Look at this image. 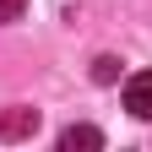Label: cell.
<instances>
[{"label": "cell", "mask_w": 152, "mask_h": 152, "mask_svg": "<svg viewBox=\"0 0 152 152\" xmlns=\"http://www.w3.org/2000/svg\"><path fill=\"white\" fill-rule=\"evenodd\" d=\"M33 130H38V109H22V103H16V109L0 114V141H27Z\"/></svg>", "instance_id": "obj_1"}, {"label": "cell", "mask_w": 152, "mask_h": 152, "mask_svg": "<svg viewBox=\"0 0 152 152\" xmlns=\"http://www.w3.org/2000/svg\"><path fill=\"white\" fill-rule=\"evenodd\" d=\"M125 109L136 114V120H152V71H136L125 82Z\"/></svg>", "instance_id": "obj_2"}, {"label": "cell", "mask_w": 152, "mask_h": 152, "mask_svg": "<svg viewBox=\"0 0 152 152\" xmlns=\"http://www.w3.org/2000/svg\"><path fill=\"white\" fill-rule=\"evenodd\" d=\"M60 147H65V152H76V147L92 152V147H103V130H92V125H65V130H60Z\"/></svg>", "instance_id": "obj_3"}, {"label": "cell", "mask_w": 152, "mask_h": 152, "mask_svg": "<svg viewBox=\"0 0 152 152\" xmlns=\"http://www.w3.org/2000/svg\"><path fill=\"white\" fill-rule=\"evenodd\" d=\"M92 76H98V82H114V76H120V60H114V54H103V60L92 65Z\"/></svg>", "instance_id": "obj_4"}, {"label": "cell", "mask_w": 152, "mask_h": 152, "mask_svg": "<svg viewBox=\"0 0 152 152\" xmlns=\"http://www.w3.org/2000/svg\"><path fill=\"white\" fill-rule=\"evenodd\" d=\"M22 11H27V0H0V22H22Z\"/></svg>", "instance_id": "obj_5"}]
</instances>
